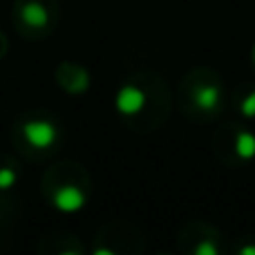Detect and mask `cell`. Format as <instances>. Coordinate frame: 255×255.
<instances>
[{
    "mask_svg": "<svg viewBox=\"0 0 255 255\" xmlns=\"http://www.w3.org/2000/svg\"><path fill=\"white\" fill-rule=\"evenodd\" d=\"M94 253H97V255H112V251H108V249H97Z\"/></svg>",
    "mask_w": 255,
    "mask_h": 255,
    "instance_id": "obj_11",
    "label": "cell"
},
{
    "mask_svg": "<svg viewBox=\"0 0 255 255\" xmlns=\"http://www.w3.org/2000/svg\"><path fill=\"white\" fill-rule=\"evenodd\" d=\"M85 202H88V197H85V193L79 186L67 184V186H61L54 193V206L61 213H79L85 206Z\"/></svg>",
    "mask_w": 255,
    "mask_h": 255,
    "instance_id": "obj_3",
    "label": "cell"
},
{
    "mask_svg": "<svg viewBox=\"0 0 255 255\" xmlns=\"http://www.w3.org/2000/svg\"><path fill=\"white\" fill-rule=\"evenodd\" d=\"M240 110H242V115L247 117V119H253V117H255V90L247 94V99L242 101Z\"/></svg>",
    "mask_w": 255,
    "mask_h": 255,
    "instance_id": "obj_8",
    "label": "cell"
},
{
    "mask_svg": "<svg viewBox=\"0 0 255 255\" xmlns=\"http://www.w3.org/2000/svg\"><path fill=\"white\" fill-rule=\"evenodd\" d=\"M18 172L11 170V168H0V190H9L16 186Z\"/></svg>",
    "mask_w": 255,
    "mask_h": 255,
    "instance_id": "obj_7",
    "label": "cell"
},
{
    "mask_svg": "<svg viewBox=\"0 0 255 255\" xmlns=\"http://www.w3.org/2000/svg\"><path fill=\"white\" fill-rule=\"evenodd\" d=\"M193 101H195V106L202 108V110L213 112L215 108H220V101H222V90H220V85H215V83H204V85H199V88H195Z\"/></svg>",
    "mask_w": 255,
    "mask_h": 255,
    "instance_id": "obj_4",
    "label": "cell"
},
{
    "mask_svg": "<svg viewBox=\"0 0 255 255\" xmlns=\"http://www.w3.org/2000/svg\"><path fill=\"white\" fill-rule=\"evenodd\" d=\"M20 16L29 27H45L49 22V9L43 2H25Z\"/></svg>",
    "mask_w": 255,
    "mask_h": 255,
    "instance_id": "obj_5",
    "label": "cell"
},
{
    "mask_svg": "<svg viewBox=\"0 0 255 255\" xmlns=\"http://www.w3.org/2000/svg\"><path fill=\"white\" fill-rule=\"evenodd\" d=\"M22 136L34 148H49L56 141V128L47 119H29L22 126Z\"/></svg>",
    "mask_w": 255,
    "mask_h": 255,
    "instance_id": "obj_1",
    "label": "cell"
},
{
    "mask_svg": "<svg viewBox=\"0 0 255 255\" xmlns=\"http://www.w3.org/2000/svg\"><path fill=\"white\" fill-rule=\"evenodd\" d=\"M195 255H217V247L213 242H202L195 247Z\"/></svg>",
    "mask_w": 255,
    "mask_h": 255,
    "instance_id": "obj_9",
    "label": "cell"
},
{
    "mask_svg": "<svg viewBox=\"0 0 255 255\" xmlns=\"http://www.w3.org/2000/svg\"><path fill=\"white\" fill-rule=\"evenodd\" d=\"M235 154L240 159H253L255 157V134L253 132H240L238 139H235Z\"/></svg>",
    "mask_w": 255,
    "mask_h": 255,
    "instance_id": "obj_6",
    "label": "cell"
},
{
    "mask_svg": "<svg viewBox=\"0 0 255 255\" xmlns=\"http://www.w3.org/2000/svg\"><path fill=\"white\" fill-rule=\"evenodd\" d=\"M115 106H117V110H119L121 115H126V117L139 115V112L143 110V106H145V94H143V90H141L139 85H132V83L124 85V88L117 92Z\"/></svg>",
    "mask_w": 255,
    "mask_h": 255,
    "instance_id": "obj_2",
    "label": "cell"
},
{
    "mask_svg": "<svg viewBox=\"0 0 255 255\" xmlns=\"http://www.w3.org/2000/svg\"><path fill=\"white\" fill-rule=\"evenodd\" d=\"M253 63H255V45H253Z\"/></svg>",
    "mask_w": 255,
    "mask_h": 255,
    "instance_id": "obj_12",
    "label": "cell"
},
{
    "mask_svg": "<svg viewBox=\"0 0 255 255\" xmlns=\"http://www.w3.org/2000/svg\"><path fill=\"white\" fill-rule=\"evenodd\" d=\"M240 253H242V255H255V247H253V244H249V247H242V249H240Z\"/></svg>",
    "mask_w": 255,
    "mask_h": 255,
    "instance_id": "obj_10",
    "label": "cell"
}]
</instances>
